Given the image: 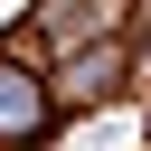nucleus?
<instances>
[{
	"instance_id": "obj_1",
	"label": "nucleus",
	"mask_w": 151,
	"mask_h": 151,
	"mask_svg": "<svg viewBox=\"0 0 151 151\" xmlns=\"http://www.w3.org/2000/svg\"><path fill=\"white\" fill-rule=\"evenodd\" d=\"M38 85H47V123H85V113L123 104V94H132V76H123V38H94V47L47 57Z\"/></svg>"
},
{
	"instance_id": "obj_2",
	"label": "nucleus",
	"mask_w": 151,
	"mask_h": 151,
	"mask_svg": "<svg viewBox=\"0 0 151 151\" xmlns=\"http://www.w3.org/2000/svg\"><path fill=\"white\" fill-rule=\"evenodd\" d=\"M28 38H38L47 57L94 47V38H123V0H38V9H28Z\"/></svg>"
},
{
	"instance_id": "obj_3",
	"label": "nucleus",
	"mask_w": 151,
	"mask_h": 151,
	"mask_svg": "<svg viewBox=\"0 0 151 151\" xmlns=\"http://www.w3.org/2000/svg\"><path fill=\"white\" fill-rule=\"evenodd\" d=\"M38 132H47V85H38V66L0 57V151H28Z\"/></svg>"
}]
</instances>
